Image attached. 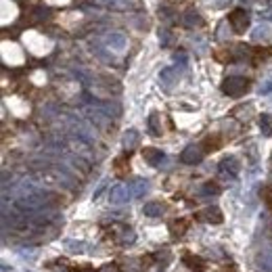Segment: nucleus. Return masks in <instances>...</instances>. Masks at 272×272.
Returning <instances> with one entry per match:
<instances>
[{"instance_id":"4468645a","label":"nucleus","mask_w":272,"mask_h":272,"mask_svg":"<svg viewBox=\"0 0 272 272\" xmlns=\"http://www.w3.org/2000/svg\"><path fill=\"white\" fill-rule=\"evenodd\" d=\"M203 191H205V193H211V195H216V193H218V186H216V184H211V182H207Z\"/></svg>"},{"instance_id":"423d86ee","label":"nucleus","mask_w":272,"mask_h":272,"mask_svg":"<svg viewBox=\"0 0 272 272\" xmlns=\"http://www.w3.org/2000/svg\"><path fill=\"white\" fill-rule=\"evenodd\" d=\"M143 157H145L151 165H157V163L163 159V153H161V149H153V147H149V149L143 151Z\"/></svg>"},{"instance_id":"0eeeda50","label":"nucleus","mask_w":272,"mask_h":272,"mask_svg":"<svg viewBox=\"0 0 272 272\" xmlns=\"http://www.w3.org/2000/svg\"><path fill=\"white\" fill-rule=\"evenodd\" d=\"M145 216H151V218H157V216H161L163 214V207L159 205V203H155V201H151V203H147L145 205Z\"/></svg>"},{"instance_id":"9d476101","label":"nucleus","mask_w":272,"mask_h":272,"mask_svg":"<svg viewBox=\"0 0 272 272\" xmlns=\"http://www.w3.org/2000/svg\"><path fill=\"white\" fill-rule=\"evenodd\" d=\"M184 262L188 264V268H191V270H197V272H201V268H203V259H201V257L186 255V257H184Z\"/></svg>"},{"instance_id":"6e6552de","label":"nucleus","mask_w":272,"mask_h":272,"mask_svg":"<svg viewBox=\"0 0 272 272\" xmlns=\"http://www.w3.org/2000/svg\"><path fill=\"white\" fill-rule=\"evenodd\" d=\"M259 128H262V132L266 136H270L272 134V115L262 113V117H259Z\"/></svg>"},{"instance_id":"9b49d317","label":"nucleus","mask_w":272,"mask_h":272,"mask_svg":"<svg viewBox=\"0 0 272 272\" xmlns=\"http://www.w3.org/2000/svg\"><path fill=\"white\" fill-rule=\"evenodd\" d=\"M136 140H138L136 132H134V130H130V132L126 134V138H124V143H126V149H132V147L136 145Z\"/></svg>"},{"instance_id":"f8f14e48","label":"nucleus","mask_w":272,"mask_h":272,"mask_svg":"<svg viewBox=\"0 0 272 272\" xmlns=\"http://www.w3.org/2000/svg\"><path fill=\"white\" fill-rule=\"evenodd\" d=\"M184 230H186V220L172 222V232H174V234H182Z\"/></svg>"},{"instance_id":"f03ea898","label":"nucleus","mask_w":272,"mask_h":272,"mask_svg":"<svg viewBox=\"0 0 272 272\" xmlns=\"http://www.w3.org/2000/svg\"><path fill=\"white\" fill-rule=\"evenodd\" d=\"M228 21L232 23V30L236 34H243L247 28H249V15H247L243 9H234L228 15Z\"/></svg>"},{"instance_id":"20e7f679","label":"nucleus","mask_w":272,"mask_h":272,"mask_svg":"<svg viewBox=\"0 0 272 272\" xmlns=\"http://www.w3.org/2000/svg\"><path fill=\"white\" fill-rule=\"evenodd\" d=\"M128 199H130V191H128V186H124V184L115 186L111 191V201H113V203H126Z\"/></svg>"},{"instance_id":"f257e3e1","label":"nucleus","mask_w":272,"mask_h":272,"mask_svg":"<svg viewBox=\"0 0 272 272\" xmlns=\"http://www.w3.org/2000/svg\"><path fill=\"white\" fill-rule=\"evenodd\" d=\"M249 88V80L243 76H228L222 82V92L228 94V97H241Z\"/></svg>"},{"instance_id":"39448f33","label":"nucleus","mask_w":272,"mask_h":272,"mask_svg":"<svg viewBox=\"0 0 272 272\" xmlns=\"http://www.w3.org/2000/svg\"><path fill=\"white\" fill-rule=\"evenodd\" d=\"M199 218L205 220V222H214V224H220V222H222V214H220L218 207H207L205 211H201Z\"/></svg>"},{"instance_id":"7ed1b4c3","label":"nucleus","mask_w":272,"mask_h":272,"mask_svg":"<svg viewBox=\"0 0 272 272\" xmlns=\"http://www.w3.org/2000/svg\"><path fill=\"white\" fill-rule=\"evenodd\" d=\"M203 155H205V153L201 151L199 147H186L182 151L180 159H182V163H199L201 159H203Z\"/></svg>"},{"instance_id":"ddd939ff","label":"nucleus","mask_w":272,"mask_h":272,"mask_svg":"<svg viewBox=\"0 0 272 272\" xmlns=\"http://www.w3.org/2000/svg\"><path fill=\"white\" fill-rule=\"evenodd\" d=\"M99 272H120V268H117L115 264H105V266H103Z\"/></svg>"},{"instance_id":"2eb2a0df","label":"nucleus","mask_w":272,"mask_h":272,"mask_svg":"<svg viewBox=\"0 0 272 272\" xmlns=\"http://www.w3.org/2000/svg\"><path fill=\"white\" fill-rule=\"evenodd\" d=\"M264 199H266V203L272 207V188H266L264 191Z\"/></svg>"},{"instance_id":"1a4fd4ad","label":"nucleus","mask_w":272,"mask_h":272,"mask_svg":"<svg viewBox=\"0 0 272 272\" xmlns=\"http://www.w3.org/2000/svg\"><path fill=\"white\" fill-rule=\"evenodd\" d=\"M220 172H228L230 176H236V172H239V168H236L234 159L230 157V159H224V161L220 163Z\"/></svg>"}]
</instances>
